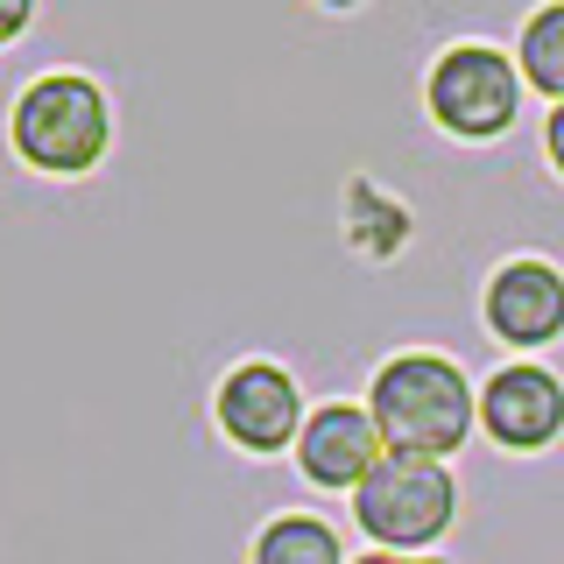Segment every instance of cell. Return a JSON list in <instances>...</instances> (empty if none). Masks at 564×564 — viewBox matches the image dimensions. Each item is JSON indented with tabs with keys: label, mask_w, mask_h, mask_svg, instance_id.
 <instances>
[{
	"label": "cell",
	"mask_w": 564,
	"mask_h": 564,
	"mask_svg": "<svg viewBox=\"0 0 564 564\" xmlns=\"http://www.w3.org/2000/svg\"><path fill=\"white\" fill-rule=\"evenodd\" d=\"M367 416L381 423L388 452H410V458H445L466 452V437L480 431V388L466 381V367L452 352L410 346L395 360L375 367L367 381Z\"/></svg>",
	"instance_id": "6da1fadb"
},
{
	"label": "cell",
	"mask_w": 564,
	"mask_h": 564,
	"mask_svg": "<svg viewBox=\"0 0 564 564\" xmlns=\"http://www.w3.org/2000/svg\"><path fill=\"white\" fill-rule=\"evenodd\" d=\"M8 149L35 176H93L113 155V99L85 70H43L8 106Z\"/></svg>",
	"instance_id": "7a4b0ae2"
},
{
	"label": "cell",
	"mask_w": 564,
	"mask_h": 564,
	"mask_svg": "<svg viewBox=\"0 0 564 564\" xmlns=\"http://www.w3.org/2000/svg\"><path fill=\"white\" fill-rule=\"evenodd\" d=\"M352 522L375 551L395 557H431L437 543L452 536L458 522V480L445 458H410V452H388L367 487L352 494Z\"/></svg>",
	"instance_id": "3957f363"
},
{
	"label": "cell",
	"mask_w": 564,
	"mask_h": 564,
	"mask_svg": "<svg viewBox=\"0 0 564 564\" xmlns=\"http://www.w3.org/2000/svg\"><path fill=\"white\" fill-rule=\"evenodd\" d=\"M522 64L494 43H452L423 78V113L452 141H501L522 120Z\"/></svg>",
	"instance_id": "277c9868"
},
{
	"label": "cell",
	"mask_w": 564,
	"mask_h": 564,
	"mask_svg": "<svg viewBox=\"0 0 564 564\" xmlns=\"http://www.w3.org/2000/svg\"><path fill=\"white\" fill-rule=\"evenodd\" d=\"M212 423H219V437L247 458H282L296 452V437H304V388L282 360H240L226 367L219 388H212Z\"/></svg>",
	"instance_id": "5b68a950"
},
{
	"label": "cell",
	"mask_w": 564,
	"mask_h": 564,
	"mask_svg": "<svg viewBox=\"0 0 564 564\" xmlns=\"http://www.w3.org/2000/svg\"><path fill=\"white\" fill-rule=\"evenodd\" d=\"M480 437L501 452H551L564 437V381L543 360H508L480 381Z\"/></svg>",
	"instance_id": "8992f818"
},
{
	"label": "cell",
	"mask_w": 564,
	"mask_h": 564,
	"mask_svg": "<svg viewBox=\"0 0 564 564\" xmlns=\"http://www.w3.org/2000/svg\"><path fill=\"white\" fill-rule=\"evenodd\" d=\"M480 317L501 346L536 352L564 339V269L543 254H508L480 290Z\"/></svg>",
	"instance_id": "52a82bcc"
},
{
	"label": "cell",
	"mask_w": 564,
	"mask_h": 564,
	"mask_svg": "<svg viewBox=\"0 0 564 564\" xmlns=\"http://www.w3.org/2000/svg\"><path fill=\"white\" fill-rule=\"evenodd\" d=\"M296 473H304L311 487L325 494H360L367 473L388 458V437L381 423L367 416V402H325V410H311L304 437H296Z\"/></svg>",
	"instance_id": "ba28073f"
},
{
	"label": "cell",
	"mask_w": 564,
	"mask_h": 564,
	"mask_svg": "<svg viewBox=\"0 0 564 564\" xmlns=\"http://www.w3.org/2000/svg\"><path fill=\"white\" fill-rule=\"evenodd\" d=\"M247 564H352V557L339 551V529L325 516H275L261 522Z\"/></svg>",
	"instance_id": "9c48e42d"
},
{
	"label": "cell",
	"mask_w": 564,
	"mask_h": 564,
	"mask_svg": "<svg viewBox=\"0 0 564 564\" xmlns=\"http://www.w3.org/2000/svg\"><path fill=\"white\" fill-rule=\"evenodd\" d=\"M516 64H522V85H529V93H543L551 106H564V0H543V8L522 22Z\"/></svg>",
	"instance_id": "30bf717a"
},
{
	"label": "cell",
	"mask_w": 564,
	"mask_h": 564,
	"mask_svg": "<svg viewBox=\"0 0 564 564\" xmlns=\"http://www.w3.org/2000/svg\"><path fill=\"white\" fill-rule=\"evenodd\" d=\"M35 8H43V0H0V50H14V43L29 35Z\"/></svg>",
	"instance_id": "8fae6325"
},
{
	"label": "cell",
	"mask_w": 564,
	"mask_h": 564,
	"mask_svg": "<svg viewBox=\"0 0 564 564\" xmlns=\"http://www.w3.org/2000/svg\"><path fill=\"white\" fill-rule=\"evenodd\" d=\"M543 155H551V170L564 176V106H551V120H543Z\"/></svg>",
	"instance_id": "7c38bea8"
},
{
	"label": "cell",
	"mask_w": 564,
	"mask_h": 564,
	"mask_svg": "<svg viewBox=\"0 0 564 564\" xmlns=\"http://www.w3.org/2000/svg\"><path fill=\"white\" fill-rule=\"evenodd\" d=\"M352 564H452V557H395V551H360V557H352Z\"/></svg>",
	"instance_id": "4fadbf2b"
},
{
	"label": "cell",
	"mask_w": 564,
	"mask_h": 564,
	"mask_svg": "<svg viewBox=\"0 0 564 564\" xmlns=\"http://www.w3.org/2000/svg\"><path fill=\"white\" fill-rule=\"evenodd\" d=\"M325 8H360V0H325Z\"/></svg>",
	"instance_id": "5bb4252c"
}]
</instances>
